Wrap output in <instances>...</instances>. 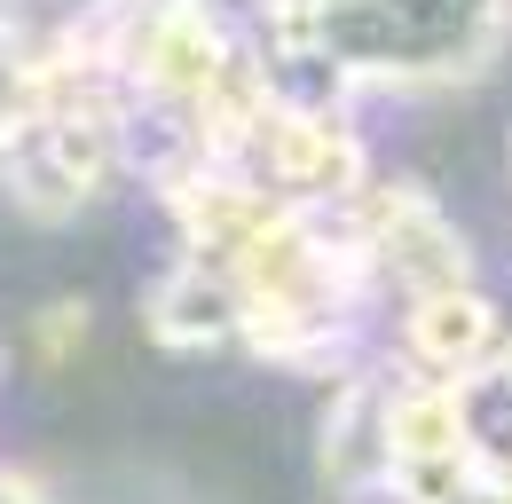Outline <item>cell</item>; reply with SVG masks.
<instances>
[{"mask_svg": "<svg viewBox=\"0 0 512 504\" xmlns=\"http://www.w3.org/2000/svg\"><path fill=\"white\" fill-rule=\"evenodd\" d=\"M142 315H150V331L166 339V347H229L237 331H245V315H237V292L205 268V260H174L158 284H150V300H142Z\"/></svg>", "mask_w": 512, "mask_h": 504, "instance_id": "1", "label": "cell"}]
</instances>
